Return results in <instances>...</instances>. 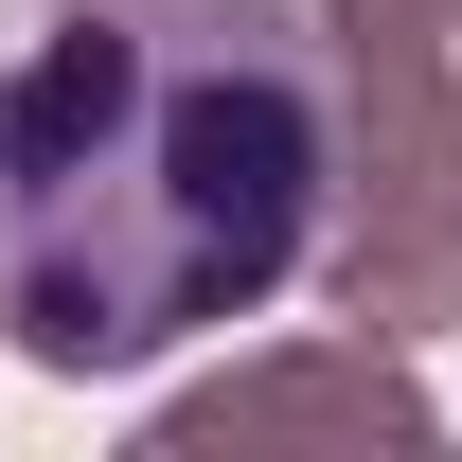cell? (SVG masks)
Returning a JSON list of instances; mask_svg holds the SVG:
<instances>
[{
	"instance_id": "1",
	"label": "cell",
	"mask_w": 462,
	"mask_h": 462,
	"mask_svg": "<svg viewBox=\"0 0 462 462\" xmlns=\"http://www.w3.org/2000/svg\"><path fill=\"white\" fill-rule=\"evenodd\" d=\"M320 249L302 0H0V356L161 374L267 320Z\"/></svg>"
},
{
	"instance_id": "3",
	"label": "cell",
	"mask_w": 462,
	"mask_h": 462,
	"mask_svg": "<svg viewBox=\"0 0 462 462\" xmlns=\"http://www.w3.org/2000/svg\"><path fill=\"white\" fill-rule=\"evenodd\" d=\"M143 445L161 462H214V445H445V409L409 374V338H285V356H231L196 392L143 409Z\"/></svg>"
},
{
	"instance_id": "2",
	"label": "cell",
	"mask_w": 462,
	"mask_h": 462,
	"mask_svg": "<svg viewBox=\"0 0 462 462\" xmlns=\"http://www.w3.org/2000/svg\"><path fill=\"white\" fill-rule=\"evenodd\" d=\"M320 36V249L302 285L356 338L462 320V0H302Z\"/></svg>"
}]
</instances>
